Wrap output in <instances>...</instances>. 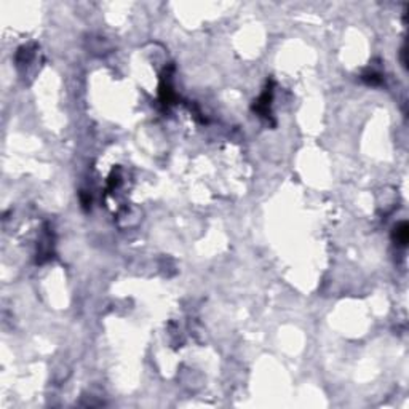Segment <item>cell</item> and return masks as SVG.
I'll return each mask as SVG.
<instances>
[{"label":"cell","mask_w":409,"mask_h":409,"mask_svg":"<svg viewBox=\"0 0 409 409\" xmlns=\"http://www.w3.org/2000/svg\"><path fill=\"white\" fill-rule=\"evenodd\" d=\"M409 240V227L407 222H399L396 227L393 229V241L399 246H406V243Z\"/></svg>","instance_id":"obj_2"},{"label":"cell","mask_w":409,"mask_h":409,"mask_svg":"<svg viewBox=\"0 0 409 409\" xmlns=\"http://www.w3.org/2000/svg\"><path fill=\"white\" fill-rule=\"evenodd\" d=\"M270 101H272V90L267 88L260 94V98L256 101V106H254V110L260 117H265V118L270 117Z\"/></svg>","instance_id":"obj_1"},{"label":"cell","mask_w":409,"mask_h":409,"mask_svg":"<svg viewBox=\"0 0 409 409\" xmlns=\"http://www.w3.org/2000/svg\"><path fill=\"white\" fill-rule=\"evenodd\" d=\"M363 80H366L369 85H379L382 82V77L377 72H368L363 75Z\"/></svg>","instance_id":"obj_3"}]
</instances>
